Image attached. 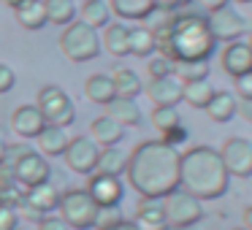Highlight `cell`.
<instances>
[{
  "label": "cell",
  "mask_w": 252,
  "mask_h": 230,
  "mask_svg": "<svg viewBox=\"0 0 252 230\" xmlns=\"http://www.w3.org/2000/svg\"><path fill=\"white\" fill-rule=\"evenodd\" d=\"M168 230H192V228H168Z\"/></svg>",
  "instance_id": "48"
},
{
  "label": "cell",
  "mask_w": 252,
  "mask_h": 230,
  "mask_svg": "<svg viewBox=\"0 0 252 230\" xmlns=\"http://www.w3.org/2000/svg\"><path fill=\"white\" fill-rule=\"evenodd\" d=\"M100 49H106L111 57H127L130 55V28L125 22H109L103 28Z\"/></svg>",
  "instance_id": "18"
},
{
  "label": "cell",
  "mask_w": 252,
  "mask_h": 230,
  "mask_svg": "<svg viewBox=\"0 0 252 230\" xmlns=\"http://www.w3.org/2000/svg\"><path fill=\"white\" fill-rule=\"evenodd\" d=\"M35 144H38V152L44 154L46 160H52V157H63V152H65V146H68V133L63 130V127H52V125H46L44 130L38 133Z\"/></svg>",
  "instance_id": "24"
},
{
  "label": "cell",
  "mask_w": 252,
  "mask_h": 230,
  "mask_svg": "<svg viewBox=\"0 0 252 230\" xmlns=\"http://www.w3.org/2000/svg\"><path fill=\"white\" fill-rule=\"evenodd\" d=\"M233 230H244V228H233Z\"/></svg>",
  "instance_id": "50"
},
{
  "label": "cell",
  "mask_w": 252,
  "mask_h": 230,
  "mask_svg": "<svg viewBox=\"0 0 252 230\" xmlns=\"http://www.w3.org/2000/svg\"><path fill=\"white\" fill-rule=\"evenodd\" d=\"M35 106H38L44 122L52 127H63V130H65V127H71L73 119H76V106L68 98L65 89L57 87V84H44V87L38 89Z\"/></svg>",
  "instance_id": "6"
},
{
  "label": "cell",
  "mask_w": 252,
  "mask_h": 230,
  "mask_svg": "<svg viewBox=\"0 0 252 230\" xmlns=\"http://www.w3.org/2000/svg\"><path fill=\"white\" fill-rule=\"evenodd\" d=\"M98 230H138V228H136L133 219H117V222L103 225V228H98Z\"/></svg>",
  "instance_id": "41"
},
{
  "label": "cell",
  "mask_w": 252,
  "mask_h": 230,
  "mask_svg": "<svg viewBox=\"0 0 252 230\" xmlns=\"http://www.w3.org/2000/svg\"><path fill=\"white\" fill-rule=\"evenodd\" d=\"M160 141H165L168 146L179 149V144H185V141H187V130H185V125H179V127H174V130H168L165 136H160Z\"/></svg>",
  "instance_id": "38"
},
{
  "label": "cell",
  "mask_w": 252,
  "mask_h": 230,
  "mask_svg": "<svg viewBox=\"0 0 252 230\" xmlns=\"http://www.w3.org/2000/svg\"><path fill=\"white\" fill-rule=\"evenodd\" d=\"M236 109H239V98H236L233 92H228V89H214L212 100L206 103V116L212 122H230L236 116Z\"/></svg>",
  "instance_id": "20"
},
{
  "label": "cell",
  "mask_w": 252,
  "mask_h": 230,
  "mask_svg": "<svg viewBox=\"0 0 252 230\" xmlns=\"http://www.w3.org/2000/svg\"><path fill=\"white\" fill-rule=\"evenodd\" d=\"M214 87L209 84V79H201V82H185L182 84V100L192 109H206V103L212 100Z\"/></svg>",
  "instance_id": "30"
},
{
  "label": "cell",
  "mask_w": 252,
  "mask_h": 230,
  "mask_svg": "<svg viewBox=\"0 0 252 230\" xmlns=\"http://www.w3.org/2000/svg\"><path fill=\"white\" fill-rule=\"evenodd\" d=\"M152 125L160 136H165L168 130L179 127L182 116H179V111H176V106H155L152 109Z\"/></svg>",
  "instance_id": "33"
},
{
  "label": "cell",
  "mask_w": 252,
  "mask_h": 230,
  "mask_svg": "<svg viewBox=\"0 0 252 230\" xmlns=\"http://www.w3.org/2000/svg\"><path fill=\"white\" fill-rule=\"evenodd\" d=\"M17 225H19V211L0 203V230H17Z\"/></svg>",
  "instance_id": "35"
},
{
  "label": "cell",
  "mask_w": 252,
  "mask_h": 230,
  "mask_svg": "<svg viewBox=\"0 0 252 230\" xmlns=\"http://www.w3.org/2000/svg\"><path fill=\"white\" fill-rule=\"evenodd\" d=\"M63 222L71 230H93L98 225V211L95 201L87 195L84 187H71V190L60 192V203H57Z\"/></svg>",
  "instance_id": "4"
},
{
  "label": "cell",
  "mask_w": 252,
  "mask_h": 230,
  "mask_svg": "<svg viewBox=\"0 0 252 230\" xmlns=\"http://www.w3.org/2000/svg\"><path fill=\"white\" fill-rule=\"evenodd\" d=\"M11 130L17 133L22 141H30V138H38V133L46 127L44 116H41L38 106H30V103H22L11 111Z\"/></svg>",
  "instance_id": "13"
},
{
  "label": "cell",
  "mask_w": 252,
  "mask_h": 230,
  "mask_svg": "<svg viewBox=\"0 0 252 230\" xmlns=\"http://www.w3.org/2000/svg\"><path fill=\"white\" fill-rule=\"evenodd\" d=\"M144 92H147V98L152 100L155 106H179L182 103V82H176L174 76L149 79Z\"/></svg>",
  "instance_id": "15"
},
{
  "label": "cell",
  "mask_w": 252,
  "mask_h": 230,
  "mask_svg": "<svg viewBox=\"0 0 252 230\" xmlns=\"http://www.w3.org/2000/svg\"><path fill=\"white\" fill-rule=\"evenodd\" d=\"M230 3H252V0H230Z\"/></svg>",
  "instance_id": "47"
},
{
  "label": "cell",
  "mask_w": 252,
  "mask_h": 230,
  "mask_svg": "<svg viewBox=\"0 0 252 230\" xmlns=\"http://www.w3.org/2000/svg\"><path fill=\"white\" fill-rule=\"evenodd\" d=\"M84 98H87L90 103H98V106L111 103V100L117 98L111 76H106V73H93V76H87V82H84Z\"/></svg>",
  "instance_id": "23"
},
{
  "label": "cell",
  "mask_w": 252,
  "mask_h": 230,
  "mask_svg": "<svg viewBox=\"0 0 252 230\" xmlns=\"http://www.w3.org/2000/svg\"><path fill=\"white\" fill-rule=\"evenodd\" d=\"M147 73H149V79H165V76H174V62L168 60V57H163V55H158V57H149V62H147Z\"/></svg>",
  "instance_id": "34"
},
{
  "label": "cell",
  "mask_w": 252,
  "mask_h": 230,
  "mask_svg": "<svg viewBox=\"0 0 252 230\" xmlns=\"http://www.w3.org/2000/svg\"><path fill=\"white\" fill-rule=\"evenodd\" d=\"M25 203L46 217V214H52L57 208V203H60V190H57L52 181H41V184L25 190Z\"/></svg>",
  "instance_id": "17"
},
{
  "label": "cell",
  "mask_w": 252,
  "mask_h": 230,
  "mask_svg": "<svg viewBox=\"0 0 252 230\" xmlns=\"http://www.w3.org/2000/svg\"><path fill=\"white\" fill-rule=\"evenodd\" d=\"M38 230H71V228L63 222V217H49V214H46L38 222Z\"/></svg>",
  "instance_id": "39"
},
{
  "label": "cell",
  "mask_w": 252,
  "mask_h": 230,
  "mask_svg": "<svg viewBox=\"0 0 252 230\" xmlns=\"http://www.w3.org/2000/svg\"><path fill=\"white\" fill-rule=\"evenodd\" d=\"M60 52L71 62H90L100 55L98 30H93L84 22H71L60 33Z\"/></svg>",
  "instance_id": "5"
},
{
  "label": "cell",
  "mask_w": 252,
  "mask_h": 230,
  "mask_svg": "<svg viewBox=\"0 0 252 230\" xmlns=\"http://www.w3.org/2000/svg\"><path fill=\"white\" fill-rule=\"evenodd\" d=\"M155 33V46L158 55L168 57L171 62L182 60H203L209 62V57L217 49V41L212 38V30L206 25V17L201 14H176L168 22H163Z\"/></svg>",
  "instance_id": "2"
},
{
  "label": "cell",
  "mask_w": 252,
  "mask_h": 230,
  "mask_svg": "<svg viewBox=\"0 0 252 230\" xmlns=\"http://www.w3.org/2000/svg\"><path fill=\"white\" fill-rule=\"evenodd\" d=\"M190 3H198V6L203 8V11H217V8H222V6H228L230 0H190Z\"/></svg>",
  "instance_id": "40"
},
{
  "label": "cell",
  "mask_w": 252,
  "mask_h": 230,
  "mask_svg": "<svg viewBox=\"0 0 252 230\" xmlns=\"http://www.w3.org/2000/svg\"><path fill=\"white\" fill-rule=\"evenodd\" d=\"M49 173H52L49 160H46L41 152H33V149H28L11 168L14 181H17L22 190L35 187V184H41V181H49Z\"/></svg>",
  "instance_id": "11"
},
{
  "label": "cell",
  "mask_w": 252,
  "mask_h": 230,
  "mask_svg": "<svg viewBox=\"0 0 252 230\" xmlns=\"http://www.w3.org/2000/svg\"><path fill=\"white\" fill-rule=\"evenodd\" d=\"M241 217H244V225H241V228H244V230H252V206H247Z\"/></svg>",
  "instance_id": "44"
},
{
  "label": "cell",
  "mask_w": 252,
  "mask_h": 230,
  "mask_svg": "<svg viewBox=\"0 0 252 230\" xmlns=\"http://www.w3.org/2000/svg\"><path fill=\"white\" fill-rule=\"evenodd\" d=\"M236 114L244 116L247 122H252V100H239V109H236Z\"/></svg>",
  "instance_id": "43"
},
{
  "label": "cell",
  "mask_w": 252,
  "mask_h": 230,
  "mask_svg": "<svg viewBox=\"0 0 252 230\" xmlns=\"http://www.w3.org/2000/svg\"><path fill=\"white\" fill-rule=\"evenodd\" d=\"M206 25H209V30H212V38L217 41V44H220V41H222V44L241 41V35H244V30H247V19L241 17V14L236 11L230 3L209 14V17H206Z\"/></svg>",
  "instance_id": "10"
},
{
  "label": "cell",
  "mask_w": 252,
  "mask_h": 230,
  "mask_svg": "<svg viewBox=\"0 0 252 230\" xmlns=\"http://www.w3.org/2000/svg\"><path fill=\"white\" fill-rule=\"evenodd\" d=\"M155 52H158V46H155L152 28H144V25L130 28V55H136V57H152Z\"/></svg>",
  "instance_id": "31"
},
{
  "label": "cell",
  "mask_w": 252,
  "mask_h": 230,
  "mask_svg": "<svg viewBox=\"0 0 252 230\" xmlns=\"http://www.w3.org/2000/svg\"><path fill=\"white\" fill-rule=\"evenodd\" d=\"M220 62H222V71L228 73L230 79H239L244 73H252V52L247 44L241 41H230L225 44L222 55H220Z\"/></svg>",
  "instance_id": "14"
},
{
  "label": "cell",
  "mask_w": 252,
  "mask_h": 230,
  "mask_svg": "<svg viewBox=\"0 0 252 230\" xmlns=\"http://www.w3.org/2000/svg\"><path fill=\"white\" fill-rule=\"evenodd\" d=\"M98 152H100V146L90 136H76V138H68V146H65V152H63V160H65V165H68L71 173L90 176V173H95Z\"/></svg>",
  "instance_id": "8"
},
{
  "label": "cell",
  "mask_w": 252,
  "mask_h": 230,
  "mask_svg": "<svg viewBox=\"0 0 252 230\" xmlns=\"http://www.w3.org/2000/svg\"><path fill=\"white\" fill-rule=\"evenodd\" d=\"M247 46H250V52H252V38H250V41H247Z\"/></svg>",
  "instance_id": "49"
},
{
  "label": "cell",
  "mask_w": 252,
  "mask_h": 230,
  "mask_svg": "<svg viewBox=\"0 0 252 230\" xmlns=\"http://www.w3.org/2000/svg\"><path fill=\"white\" fill-rule=\"evenodd\" d=\"M138 230H168V222H165V211L163 203L158 198H141L136 208V217H133Z\"/></svg>",
  "instance_id": "16"
},
{
  "label": "cell",
  "mask_w": 252,
  "mask_h": 230,
  "mask_svg": "<svg viewBox=\"0 0 252 230\" xmlns=\"http://www.w3.org/2000/svg\"><path fill=\"white\" fill-rule=\"evenodd\" d=\"M127 184L141 198H165L179 190V149L160 138H147L127 152Z\"/></svg>",
  "instance_id": "1"
},
{
  "label": "cell",
  "mask_w": 252,
  "mask_h": 230,
  "mask_svg": "<svg viewBox=\"0 0 252 230\" xmlns=\"http://www.w3.org/2000/svg\"><path fill=\"white\" fill-rule=\"evenodd\" d=\"M160 203H163L168 228H195L203 219V203L198 198H192L190 192H185L182 187L168 192L165 198H160Z\"/></svg>",
  "instance_id": "7"
},
{
  "label": "cell",
  "mask_w": 252,
  "mask_h": 230,
  "mask_svg": "<svg viewBox=\"0 0 252 230\" xmlns=\"http://www.w3.org/2000/svg\"><path fill=\"white\" fill-rule=\"evenodd\" d=\"M190 0H155V8H163V11H176L179 6H185Z\"/></svg>",
  "instance_id": "42"
},
{
  "label": "cell",
  "mask_w": 252,
  "mask_h": 230,
  "mask_svg": "<svg viewBox=\"0 0 252 230\" xmlns=\"http://www.w3.org/2000/svg\"><path fill=\"white\" fill-rule=\"evenodd\" d=\"M233 87L239 100H252V73H244V76L233 79Z\"/></svg>",
  "instance_id": "37"
},
{
  "label": "cell",
  "mask_w": 252,
  "mask_h": 230,
  "mask_svg": "<svg viewBox=\"0 0 252 230\" xmlns=\"http://www.w3.org/2000/svg\"><path fill=\"white\" fill-rule=\"evenodd\" d=\"M14 17L25 30H41L46 28V14H44V0H25L22 6L14 8Z\"/></svg>",
  "instance_id": "27"
},
{
  "label": "cell",
  "mask_w": 252,
  "mask_h": 230,
  "mask_svg": "<svg viewBox=\"0 0 252 230\" xmlns=\"http://www.w3.org/2000/svg\"><path fill=\"white\" fill-rule=\"evenodd\" d=\"M222 165L228 171V176H239V179H250L252 176V141L241 136H230L222 144V149H217Z\"/></svg>",
  "instance_id": "9"
},
{
  "label": "cell",
  "mask_w": 252,
  "mask_h": 230,
  "mask_svg": "<svg viewBox=\"0 0 252 230\" xmlns=\"http://www.w3.org/2000/svg\"><path fill=\"white\" fill-rule=\"evenodd\" d=\"M209 71L212 65L203 60H182V62H174V79L176 82H201V79H209Z\"/></svg>",
  "instance_id": "32"
},
{
  "label": "cell",
  "mask_w": 252,
  "mask_h": 230,
  "mask_svg": "<svg viewBox=\"0 0 252 230\" xmlns=\"http://www.w3.org/2000/svg\"><path fill=\"white\" fill-rule=\"evenodd\" d=\"M179 187L198 201H217L228 192L230 176L214 146H190L179 152Z\"/></svg>",
  "instance_id": "3"
},
{
  "label": "cell",
  "mask_w": 252,
  "mask_h": 230,
  "mask_svg": "<svg viewBox=\"0 0 252 230\" xmlns=\"http://www.w3.org/2000/svg\"><path fill=\"white\" fill-rule=\"evenodd\" d=\"M79 14V22L90 25L93 30H100L111 22V8L106 0H84L82 8H76Z\"/></svg>",
  "instance_id": "26"
},
{
  "label": "cell",
  "mask_w": 252,
  "mask_h": 230,
  "mask_svg": "<svg viewBox=\"0 0 252 230\" xmlns=\"http://www.w3.org/2000/svg\"><path fill=\"white\" fill-rule=\"evenodd\" d=\"M17 84V73L6 65V62H0V95H8Z\"/></svg>",
  "instance_id": "36"
},
{
  "label": "cell",
  "mask_w": 252,
  "mask_h": 230,
  "mask_svg": "<svg viewBox=\"0 0 252 230\" xmlns=\"http://www.w3.org/2000/svg\"><path fill=\"white\" fill-rule=\"evenodd\" d=\"M87 195L95 201L98 208H114L122 203L125 198V184L117 176H100V173H90L87 176Z\"/></svg>",
  "instance_id": "12"
},
{
  "label": "cell",
  "mask_w": 252,
  "mask_h": 230,
  "mask_svg": "<svg viewBox=\"0 0 252 230\" xmlns=\"http://www.w3.org/2000/svg\"><path fill=\"white\" fill-rule=\"evenodd\" d=\"M106 116H111V119L122 127H138L141 125V109H138V103L130 98H114L111 103H106Z\"/></svg>",
  "instance_id": "22"
},
{
  "label": "cell",
  "mask_w": 252,
  "mask_h": 230,
  "mask_svg": "<svg viewBox=\"0 0 252 230\" xmlns=\"http://www.w3.org/2000/svg\"><path fill=\"white\" fill-rule=\"evenodd\" d=\"M109 8L117 14L120 19L127 22H144L149 19L158 8H155V0H106Z\"/></svg>",
  "instance_id": "21"
},
{
  "label": "cell",
  "mask_w": 252,
  "mask_h": 230,
  "mask_svg": "<svg viewBox=\"0 0 252 230\" xmlns=\"http://www.w3.org/2000/svg\"><path fill=\"white\" fill-rule=\"evenodd\" d=\"M6 149H8V144L0 138V165H3V160H6Z\"/></svg>",
  "instance_id": "46"
},
{
  "label": "cell",
  "mask_w": 252,
  "mask_h": 230,
  "mask_svg": "<svg viewBox=\"0 0 252 230\" xmlns=\"http://www.w3.org/2000/svg\"><path fill=\"white\" fill-rule=\"evenodd\" d=\"M44 14L49 25H65L76 22V3L73 0H44Z\"/></svg>",
  "instance_id": "29"
},
{
  "label": "cell",
  "mask_w": 252,
  "mask_h": 230,
  "mask_svg": "<svg viewBox=\"0 0 252 230\" xmlns=\"http://www.w3.org/2000/svg\"><path fill=\"white\" fill-rule=\"evenodd\" d=\"M90 138H93L95 144H98L100 149L106 146H120L122 138H125V127L117 125L111 116H95L93 122H90Z\"/></svg>",
  "instance_id": "19"
},
{
  "label": "cell",
  "mask_w": 252,
  "mask_h": 230,
  "mask_svg": "<svg viewBox=\"0 0 252 230\" xmlns=\"http://www.w3.org/2000/svg\"><path fill=\"white\" fill-rule=\"evenodd\" d=\"M127 168V152L120 146H106L98 152V163H95V173L100 176H117L120 179Z\"/></svg>",
  "instance_id": "25"
},
{
  "label": "cell",
  "mask_w": 252,
  "mask_h": 230,
  "mask_svg": "<svg viewBox=\"0 0 252 230\" xmlns=\"http://www.w3.org/2000/svg\"><path fill=\"white\" fill-rule=\"evenodd\" d=\"M111 82H114L117 98H130V100H136L138 95L144 92L141 79H138L136 71H130V68H117L114 76H111Z\"/></svg>",
  "instance_id": "28"
},
{
  "label": "cell",
  "mask_w": 252,
  "mask_h": 230,
  "mask_svg": "<svg viewBox=\"0 0 252 230\" xmlns=\"http://www.w3.org/2000/svg\"><path fill=\"white\" fill-rule=\"evenodd\" d=\"M0 3H3V6H8V8H17V6H22L25 0H0Z\"/></svg>",
  "instance_id": "45"
}]
</instances>
